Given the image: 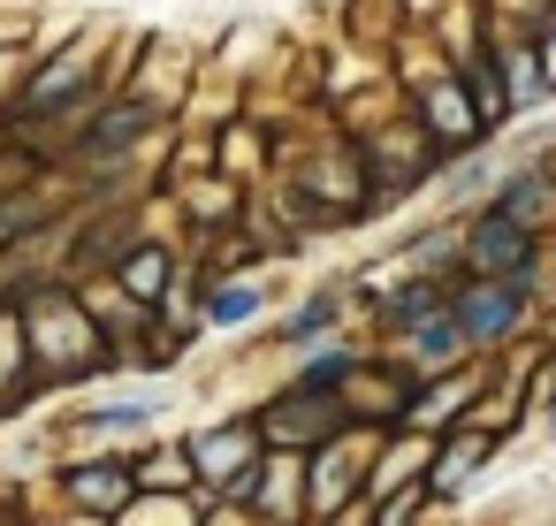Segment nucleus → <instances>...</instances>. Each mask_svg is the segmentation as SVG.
Listing matches in <instances>:
<instances>
[{
	"mask_svg": "<svg viewBox=\"0 0 556 526\" xmlns=\"http://www.w3.org/2000/svg\"><path fill=\"white\" fill-rule=\"evenodd\" d=\"M488 206H503V214L526 222V229H548V222H556V161H503Z\"/></svg>",
	"mask_w": 556,
	"mask_h": 526,
	"instance_id": "8",
	"label": "nucleus"
},
{
	"mask_svg": "<svg viewBox=\"0 0 556 526\" xmlns=\"http://www.w3.org/2000/svg\"><path fill=\"white\" fill-rule=\"evenodd\" d=\"M343 419H351V404H343L336 389H305V381H290L252 427H260L267 450H328Z\"/></svg>",
	"mask_w": 556,
	"mask_h": 526,
	"instance_id": "7",
	"label": "nucleus"
},
{
	"mask_svg": "<svg viewBox=\"0 0 556 526\" xmlns=\"http://www.w3.org/2000/svg\"><path fill=\"white\" fill-rule=\"evenodd\" d=\"M252 442H260V427L252 419H229V427H214V435H199L191 450H199V473H244L252 465Z\"/></svg>",
	"mask_w": 556,
	"mask_h": 526,
	"instance_id": "14",
	"label": "nucleus"
},
{
	"mask_svg": "<svg viewBox=\"0 0 556 526\" xmlns=\"http://www.w3.org/2000/svg\"><path fill=\"white\" fill-rule=\"evenodd\" d=\"M450 290H457V267H450V275H404L396 290H374V321H381V336H412L427 313L450 305Z\"/></svg>",
	"mask_w": 556,
	"mask_h": 526,
	"instance_id": "10",
	"label": "nucleus"
},
{
	"mask_svg": "<svg viewBox=\"0 0 556 526\" xmlns=\"http://www.w3.org/2000/svg\"><path fill=\"white\" fill-rule=\"evenodd\" d=\"M404 115H412V123H419V130L434 138L442 168L488 146V123H480V108H472V92H465L457 62H442V70H427L419 85H404Z\"/></svg>",
	"mask_w": 556,
	"mask_h": 526,
	"instance_id": "3",
	"label": "nucleus"
},
{
	"mask_svg": "<svg viewBox=\"0 0 556 526\" xmlns=\"http://www.w3.org/2000/svg\"><path fill=\"white\" fill-rule=\"evenodd\" d=\"M24 336H31V366H47V374H92V366H108L115 351H108V328L92 321V305H85V290L62 275V283H39L31 298H24Z\"/></svg>",
	"mask_w": 556,
	"mask_h": 526,
	"instance_id": "2",
	"label": "nucleus"
},
{
	"mask_svg": "<svg viewBox=\"0 0 556 526\" xmlns=\"http://www.w3.org/2000/svg\"><path fill=\"white\" fill-rule=\"evenodd\" d=\"M457 275H510V283H541V229L510 222L503 206H472L457 222Z\"/></svg>",
	"mask_w": 556,
	"mask_h": 526,
	"instance_id": "4",
	"label": "nucleus"
},
{
	"mask_svg": "<svg viewBox=\"0 0 556 526\" xmlns=\"http://www.w3.org/2000/svg\"><path fill=\"white\" fill-rule=\"evenodd\" d=\"M343 488H351V473H343V458L328 450V458H320V503H336Z\"/></svg>",
	"mask_w": 556,
	"mask_h": 526,
	"instance_id": "20",
	"label": "nucleus"
},
{
	"mask_svg": "<svg viewBox=\"0 0 556 526\" xmlns=\"http://www.w3.org/2000/svg\"><path fill=\"white\" fill-rule=\"evenodd\" d=\"M108 275L123 283V298H130V305H146V313H153V305H168V298H176V275H184V260H176L168 245L138 237V245H130V252H123Z\"/></svg>",
	"mask_w": 556,
	"mask_h": 526,
	"instance_id": "9",
	"label": "nucleus"
},
{
	"mask_svg": "<svg viewBox=\"0 0 556 526\" xmlns=\"http://www.w3.org/2000/svg\"><path fill=\"white\" fill-rule=\"evenodd\" d=\"M161 123H168V108H153V100H138V92L115 85L85 115V130H77V168H123V161H138L146 138H161Z\"/></svg>",
	"mask_w": 556,
	"mask_h": 526,
	"instance_id": "5",
	"label": "nucleus"
},
{
	"mask_svg": "<svg viewBox=\"0 0 556 526\" xmlns=\"http://www.w3.org/2000/svg\"><path fill=\"white\" fill-rule=\"evenodd\" d=\"M184 206H191V222H199V229L229 222V214H237V176H222V168H214V184H191V191H184Z\"/></svg>",
	"mask_w": 556,
	"mask_h": 526,
	"instance_id": "17",
	"label": "nucleus"
},
{
	"mask_svg": "<svg viewBox=\"0 0 556 526\" xmlns=\"http://www.w3.org/2000/svg\"><path fill=\"white\" fill-rule=\"evenodd\" d=\"M70 496H77L85 511H123L130 473H123V465H85V473H70Z\"/></svg>",
	"mask_w": 556,
	"mask_h": 526,
	"instance_id": "16",
	"label": "nucleus"
},
{
	"mask_svg": "<svg viewBox=\"0 0 556 526\" xmlns=\"http://www.w3.org/2000/svg\"><path fill=\"white\" fill-rule=\"evenodd\" d=\"M100 100H108V47H100V32H77V39L31 54V70H24L9 115H0V130L39 138V130H62L70 115H85Z\"/></svg>",
	"mask_w": 556,
	"mask_h": 526,
	"instance_id": "1",
	"label": "nucleus"
},
{
	"mask_svg": "<svg viewBox=\"0 0 556 526\" xmlns=\"http://www.w3.org/2000/svg\"><path fill=\"white\" fill-rule=\"evenodd\" d=\"M184 473H191V465H184V458H153V465H146V480H168V488H176V480H184Z\"/></svg>",
	"mask_w": 556,
	"mask_h": 526,
	"instance_id": "21",
	"label": "nucleus"
},
{
	"mask_svg": "<svg viewBox=\"0 0 556 526\" xmlns=\"http://www.w3.org/2000/svg\"><path fill=\"white\" fill-rule=\"evenodd\" d=\"M260 305H267L260 283H229V275H214V283L199 290V328H244Z\"/></svg>",
	"mask_w": 556,
	"mask_h": 526,
	"instance_id": "11",
	"label": "nucleus"
},
{
	"mask_svg": "<svg viewBox=\"0 0 556 526\" xmlns=\"http://www.w3.org/2000/svg\"><path fill=\"white\" fill-rule=\"evenodd\" d=\"M336 321H343V290H336V283H328V290H313V298H305V305H290V321H282V328H275V336H282V343H298V351H305V343H328V336H336Z\"/></svg>",
	"mask_w": 556,
	"mask_h": 526,
	"instance_id": "13",
	"label": "nucleus"
},
{
	"mask_svg": "<svg viewBox=\"0 0 556 526\" xmlns=\"http://www.w3.org/2000/svg\"><path fill=\"white\" fill-rule=\"evenodd\" d=\"M526 305H533V283H510V275H457L450 290V313L472 351H503L526 328Z\"/></svg>",
	"mask_w": 556,
	"mask_h": 526,
	"instance_id": "6",
	"label": "nucleus"
},
{
	"mask_svg": "<svg viewBox=\"0 0 556 526\" xmlns=\"http://www.w3.org/2000/svg\"><path fill=\"white\" fill-rule=\"evenodd\" d=\"M480 465H488V435H472V427H465V435H450V442H442V458H434L427 488H457V480H465V473H480Z\"/></svg>",
	"mask_w": 556,
	"mask_h": 526,
	"instance_id": "15",
	"label": "nucleus"
},
{
	"mask_svg": "<svg viewBox=\"0 0 556 526\" xmlns=\"http://www.w3.org/2000/svg\"><path fill=\"white\" fill-rule=\"evenodd\" d=\"M404 343H412V359H419V366H427V374H450V366H457V359H465V351H472V343H465V328H457V313H450V305H442V313H427V321H419V328H412V336H404Z\"/></svg>",
	"mask_w": 556,
	"mask_h": 526,
	"instance_id": "12",
	"label": "nucleus"
},
{
	"mask_svg": "<svg viewBox=\"0 0 556 526\" xmlns=\"http://www.w3.org/2000/svg\"><path fill=\"white\" fill-rule=\"evenodd\" d=\"M465 389H472V381H434V389H427V397H412L404 412H412L419 427H434V419H450V412L465 404Z\"/></svg>",
	"mask_w": 556,
	"mask_h": 526,
	"instance_id": "18",
	"label": "nucleus"
},
{
	"mask_svg": "<svg viewBox=\"0 0 556 526\" xmlns=\"http://www.w3.org/2000/svg\"><path fill=\"white\" fill-rule=\"evenodd\" d=\"M351 374H358V351H343V343H336V351H320L298 381H305V389H336V381H351Z\"/></svg>",
	"mask_w": 556,
	"mask_h": 526,
	"instance_id": "19",
	"label": "nucleus"
}]
</instances>
